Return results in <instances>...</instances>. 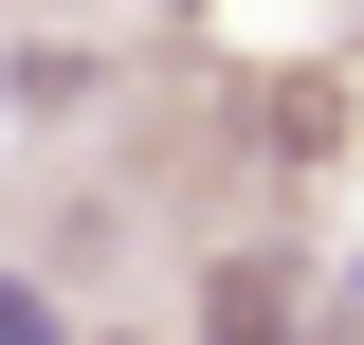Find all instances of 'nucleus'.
I'll list each match as a JSON object with an SVG mask.
<instances>
[{"mask_svg":"<svg viewBox=\"0 0 364 345\" xmlns=\"http://www.w3.org/2000/svg\"><path fill=\"white\" fill-rule=\"evenodd\" d=\"M219 345H273V255H237V273H219Z\"/></svg>","mask_w":364,"mask_h":345,"instance_id":"nucleus-1","label":"nucleus"},{"mask_svg":"<svg viewBox=\"0 0 364 345\" xmlns=\"http://www.w3.org/2000/svg\"><path fill=\"white\" fill-rule=\"evenodd\" d=\"M0 345H73V327H55V291H18V273H0Z\"/></svg>","mask_w":364,"mask_h":345,"instance_id":"nucleus-2","label":"nucleus"}]
</instances>
